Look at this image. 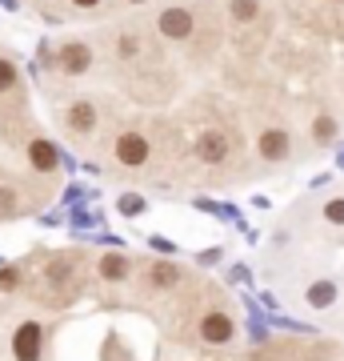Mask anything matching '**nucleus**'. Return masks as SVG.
<instances>
[{
    "mask_svg": "<svg viewBox=\"0 0 344 361\" xmlns=\"http://www.w3.org/2000/svg\"><path fill=\"white\" fill-rule=\"evenodd\" d=\"M40 357H44V325L28 317L13 329V361H40Z\"/></svg>",
    "mask_w": 344,
    "mask_h": 361,
    "instance_id": "f257e3e1",
    "label": "nucleus"
},
{
    "mask_svg": "<svg viewBox=\"0 0 344 361\" xmlns=\"http://www.w3.org/2000/svg\"><path fill=\"white\" fill-rule=\"evenodd\" d=\"M156 32L165 40H189L196 32V16L184 4H172V8H165V13L156 16Z\"/></svg>",
    "mask_w": 344,
    "mask_h": 361,
    "instance_id": "f03ea898",
    "label": "nucleus"
},
{
    "mask_svg": "<svg viewBox=\"0 0 344 361\" xmlns=\"http://www.w3.org/2000/svg\"><path fill=\"white\" fill-rule=\"evenodd\" d=\"M196 334H200L204 345H229L232 337H236V322L224 310H208L200 317V325H196Z\"/></svg>",
    "mask_w": 344,
    "mask_h": 361,
    "instance_id": "7ed1b4c3",
    "label": "nucleus"
},
{
    "mask_svg": "<svg viewBox=\"0 0 344 361\" xmlns=\"http://www.w3.org/2000/svg\"><path fill=\"white\" fill-rule=\"evenodd\" d=\"M113 153H116V161H120L125 169H141V165H148L153 145H148V137H144V133H120V137H116V145H113Z\"/></svg>",
    "mask_w": 344,
    "mask_h": 361,
    "instance_id": "20e7f679",
    "label": "nucleus"
},
{
    "mask_svg": "<svg viewBox=\"0 0 344 361\" xmlns=\"http://www.w3.org/2000/svg\"><path fill=\"white\" fill-rule=\"evenodd\" d=\"M56 65H60V73H68V77H80V73L92 68V49L84 40H68V44H60V52H56Z\"/></svg>",
    "mask_w": 344,
    "mask_h": 361,
    "instance_id": "39448f33",
    "label": "nucleus"
},
{
    "mask_svg": "<svg viewBox=\"0 0 344 361\" xmlns=\"http://www.w3.org/2000/svg\"><path fill=\"white\" fill-rule=\"evenodd\" d=\"M256 153L265 157L268 165L288 161V153H293V137H288V129H265L260 137H256Z\"/></svg>",
    "mask_w": 344,
    "mask_h": 361,
    "instance_id": "423d86ee",
    "label": "nucleus"
},
{
    "mask_svg": "<svg viewBox=\"0 0 344 361\" xmlns=\"http://www.w3.org/2000/svg\"><path fill=\"white\" fill-rule=\"evenodd\" d=\"M96 277H101L104 285H125L128 277H132V261H128V253H101L96 257Z\"/></svg>",
    "mask_w": 344,
    "mask_h": 361,
    "instance_id": "0eeeda50",
    "label": "nucleus"
},
{
    "mask_svg": "<svg viewBox=\"0 0 344 361\" xmlns=\"http://www.w3.org/2000/svg\"><path fill=\"white\" fill-rule=\"evenodd\" d=\"M229 153H232V145H229V137H224V133L208 129V133H200V137H196V157H200L204 165H224V161H229Z\"/></svg>",
    "mask_w": 344,
    "mask_h": 361,
    "instance_id": "6e6552de",
    "label": "nucleus"
},
{
    "mask_svg": "<svg viewBox=\"0 0 344 361\" xmlns=\"http://www.w3.org/2000/svg\"><path fill=\"white\" fill-rule=\"evenodd\" d=\"M28 165L37 169V173H56L60 169V149L44 137H32L28 141Z\"/></svg>",
    "mask_w": 344,
    "mask_h": 361,
    "instance_id": "1a4fd4ad",
    "label": "nucleus"
},
{
    "mask_svg": "<svg viewBox=\"0 0 344 361\" xmlns=\"http://www.w3.org/2000/svg\"><path fill=\"white\" fill-rule=\"evenodd\" d=\"M101 125V113H96V104L92 101H72L68 104V129L80 133V137H92Z\"/></svg>",
    "mask_w": 344,
    "mask_h": 361,
    "instance_id": "9d476101",
    "label": "nucleus"
},
{
    "mask_svg": "<svg viewBox=\"0 0 344 361\" xmlns=\"http://www.w3.org/2000/svg\"><path fill=\"white\" fill-rule=\"evenodd\" d=\"M180 277H184V269L177 261H156L153 269H144V285L148 289H172V285H180Z\"/></svg>",
    "mask_w": 344,
    "mask_h": 361,
    "instance_id": "9b49d317",
    "label": "nucleus"
},
{
    "mask_svg": "<svg viewBox=\"0 0 344 361\" xmlns=\"http://www.w3.org/2000/svg\"><path fill=\"white\" fill-rule=\"evenodd\" d=\"M305 301L312 310H329L332 301H336V281H312L305 289Z\"/></svg>",
    "mask_w": 344,
    "mask_h": 361,
    "instance_id": "f8f14e48",
    "label": "nucleus"
},
{
    "mask_svg": "<svg viewBox=\"0 0 344 361\" xmlns=\"http://www.w3.org/2000/svg\"><path fill=\"white\" fill-rule=\"evenodd\" d=\"M229 16L236 25H253L260 16V0H229Z\"/></svg>",
    "mask_w": 344,
    "mask_h": 361,
    "instance_id": "ddd939ff",
    "label": "nucleus"
},
{
    "mask_svg": "<svg viewBox=\"0 0 344 361\" xmlns=\"http://www.w3.org/2000/svg\"><path fill=\"white\" fill-rule=\"evenodd\" d=\"M336 133H340V125H336L329 113L312 121V141H317V145H332V141H336Z\"/></svg>",
    "mask_w": 344,
    "mask_h": 361,
    "instance_id": "4468645a",
    "label": "nucleus"
},
{
    "mask_svg": "<svg viewBox=\"0 0 344 361\" xmlns=\"http://www.w3.org/2000/svg\"><path fill=\"white\" fill-rule=\"evenodd\" d=\"M116 209H120V217H141L144 209H148V201L141 193H120L116 197Z\"/></svg>",
    "mask_w": 344,
    "mask_h": 361,
    "instance_id": "2eb2a0df",
    "label": "nucleus"
},
{
    "mask_svg": "<svg viewBox=\"0 0 344 361\" xmlns=\"http://www.w3.org/2000/svg\"><path fill=\"white\" fill-rule=\"evenodd\" d=\"M136 52H141V37H136V32H120V37H116V56H120V61H132Z\"/></svg>",
    "mask_w": 344,
    "mask_h": 361,
    "instance_id": "dca6fc26",
    "label": "nucleus"
},
{
    "mask_svg": "<svg viewBox=\"0 0 344 361\" xmlns=\"http://www.w3.org/2000/svg\"><path fill=\"white\" fill-rule=\"evenodd\" d=\"M16 80H20V73H16V65H13V61H4V56H0V92L16 89Z\"/></svg>",
    "mask_w": 344,
    "mask_h": 361,
    "instance_id": "f3484780",
    "label": "nucleus"
},
{
    "mask_svg": "<svg viewBox=\"0 0 344 361\" xmlns=\"http://www.w3.org/2000/svg\"><path fill=\"white\" fill-rule=\"evenodd\" d=\"M324 221L329 225H344V197H329L324 201Z\"/></svg>",
    "mask_w": 344,
    "mask_h": 361,
    "instance_id": "a211bd4d",
    "label": "nucleus"
},
{
    "mask_svg": "<svg viewBox=\"0 0 344 361\" xmlns=\"http://www.w3.org/2000/svg\"><path fill=\"white\" fill-rule=\"evenodd\" d=\"M49 281L52 285L72 281V261H52V265H49Z\"/></svg>",
    "mask_w": 344,
    "mask_h": 361,
    "instance_id": "6ab92c4d",
    "label": "nucleus"
},
{
    "mask_svg": "<svg viewBox=\"0 0 344 361\" xmlns=\"http://www.w3.org/2000/svg\"><path fill=\"white\" fill-rule=\"evenodd\" d=\"M16 285H20V269H13V265L0 269V293H13Z\"/></svg>",
    "mask_w": 344,
    "mask_h": 361,
    "instance_id": "aec40b11",
    "label": "nucleus"
},
{
    "mask_svg": "<svg viewBox=\"0 0 344 361\" xmlns=\"http://www.w3.org/2000/svg\"><path fill=\"white\" fill-rule=\"evenodd\" d=\"M16 205H20V193L4 185V189H0V213H16Z\"/></svg>",
    "mask_w": 344,
    "mask_h": 361,
    "instance_id": "412c9836",
    "label": "nucleus"
},
{
    "mask_svg": "<svg viewBox=\"0 0 344 361\" xmlns=\"http://www.w3.org/2000/svg\"><path fill=\"white\" fill-rule=\"evenodd\" d=\"M72 4H77V8H96L101 0H72Z\"/></svg>",
    "mask_w": 344,
    "mask_h": 361,
    "instance_id": "4be33fe9",
    "label": "nucleus"
},
{
    "mask_svg": "<svg viewBox=\"0 0 344 361\" xmlns=\"http://www.w3.org/2000/svg\"><path fill=\"white\" fill-rule=\"evenodd\" d=\"M128 4H148V0H128Z\"/></svg>",
    "mask_w": 344,
    "mask_h": 361,
    "instance_id": "5701e85b",
    "label": "nucleus"
}]
</instances>
